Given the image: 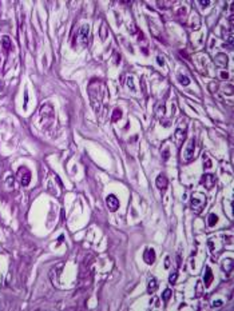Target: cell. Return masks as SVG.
Segmentation results:
<instances>
[{
  "mask_svg": "<svg viewBox=\"0 0 234 311\" xmlns=\"http://www.w3.org/2000/svg\"><path fill=\"white\" fill-rule=\"evenodd\" d=\"M206 204V196L201 192H194L191 195V208L195 212H201L203 207Z\"/></svg>",
  "mask_w": 234,
  "mask_h": 311,
  "instance_id": "obj_1",
  "label": "cell"
},
{
  "mask_svg": "<svg viewBox=\"0 0 234 311\" xmlns=\"http://www.w3.org/2000/svg\"><path fill=\"white\" fill-rule=\"evenodd\" d=\"M18 179L21 186H28L30 182H31V171L24 166L20 167L18 170Z\"/></svg>",
  "mask_w": 234,
  "mask_h": 311,
  "instance_id": "obj_2",
  "label": "cell"
},
{
  "mask_svg": "<svg viewBox=\"0 0 234 311\" xmlns=\"http://www.w3.org/2000/svg\"><path fill=\"white\" fill-rule=\"evenodd\" d=\"M201 184H202L205 188H207V190H211V188H214V186H215V178H214L213 175H210V174H206V175H203L202 179H201Z\"/></svg>",
  "mask_w": 234,
  "mask_h": 311,
  "instance_id": "obj_3",
  "label": "cell"
},
{
  "mask_svg": "<svg viewBox=\"0 0 234 311\" xmlns=\"http://www.w3.org/2000/svg\"><path fill=\"white\" fill-rule=\"evenodd\" d=\"M106 203H107V207H108V210L110 211H116L119 208V200H118V198L115 196V195H108L107 198H106Z\"/></svg>",
  "mask_w": 234,
  "mask_h": 311,
  "instance_id": "obj_4",
  "label": "cell"
},
{
  "mask_svg": "<svg viewBox=\"0 0 234 311\" xmlns=\"http://www.w3.org/2000/svg\"><path fill=\"white\" fill-rule=\"evenodd\" d=\"M195 146V140L194 139H190L189 140V144H187V148H186V151H185V159L189 162V160H191V158H193V154H194V147Z\"/></svg>",
  "mask_w": 234,
  "mask_h": 311,
  "instance_id": "obj_5",
  "label": "cell"
},
{
  "mask_svg": "<svg viewBox=\"0 0 234 311\" xmlns=\"http://www.w3.org/2000/svg\"><path fill=\"white\" fill-rule=\"evenodd\" d=\"M143 260L147 264H153V263L155 262V252H154L153 249H147L146 251L143 252Z\"/></svg>",
  "mask_w": 234,
  "mask_h": 311,
  "instance_id": "obj_6",
  "label": "cell"
},
{
  "mask_svg": "<svg viewBox=\"0 0 234 311\" xmlns=\"http://www.w3.org/2000/svg\"><path fill=\"white\" fill-rule=\"evenodd\" d=\"M167 178L164 176V175H158V178H157V180H155V184H157V187L159 188V190H166L167 188Z\"/></svg>",
  "mask_w": 234,
  "mask_h": 311,
  "instance_id": "obj_7",
  "label": "cell"
},
{
  "mask_svg": "<svg viewBox=\"0 0 234 311\" xmlns=\"http://www.w3.org/2000/svg\"><path fill=\"white\" fill-rule=\"evenodd\" d=\"M88 32H90V27L88 25H83L81 28V34H79V38H81L82 43L86 44L87 43V39H88Z\"/></svg>",
  "mask_w": 234,
  "mask_h": 311,
  "instance_id": "obj_8",
  "label": "cell"
},
{
  "mask_svg": "<svg viewBox=\"0 0 234 311\" xmlns=\"http://www.w3.org/2000/svg\"><path fill=\"white\" fill-rule=\"evenodd\" d=\"M222 270H224L226 274H230L231 270H233V259L231 258H227L222 262Z\"/></svg>",
  "mask_w": 234,
  "mask_h": 311,
  "instance_id": "obj_9",
  "label": "cell"
},
{
  "mask_svg": "<svg viewBox=\"0 0 234 311\" xmlns=\"http://www.w3.org/2000/svg\"><path fill=\"white\" fill-rule=\"evenodd\" d=\"M213 273H211V270L207 267L206 268V274H205V278H203V283L206 284V286H210L211 284V280H213Z\"/></svg>",
  "mask_w": 234,
  "mask_h": 311,
  "instance_id": "obj_10",
  "label": "cell"
},
{
  "mask_svg": "<svg viewBox=\"0 0 234 311\" xmlns=\"http://www.w3.org/2000/svg\"><path fill=\"white\" fill-rule=\"evenodd\" d=\"M157 287H158L157 279H155V278H150V280H149V286H147V291H149L150 294H153L154 291L157 290Z\"/></svg>",
  "mask_w": 234,
  "mask_h": 311,
  "instance_id": "obj_11",
  "label": "cell"
},
{
  "mask_svg": "<svg viewBox=\"0 0 234 311\" xmlns=\"http://www.w3.org/2000/svg\"><path fill=\"white\" fill-rule=\"evenodd\" d=\"M1 44H3V48L6 49V52H8L11 49V39L8 36H4L1 39Z\"/></svg>",
  "mask_w": 234,
  "mask_h": 311,
  "instance_id": "obj_12",
  "label": "cell"
},
{
  "mask_svg": "<svg viewBox=\"0 0 234 311\" xmlns=\"http://www.w3.org/2000/svg\"><path fill=\"white\" fill-rule=\"evenodd\" d=\"M217 222H218V216H217L215 214H210L209 215V222H207V224H209L210 227H214V226L217 224Z\"/></svg>",
  "mask_w": 234,
  "mask_h": 311,
  "instance_id": "obj_13",
  "label": "cell"
},
{
  "mask_svg": "<svg viewBox=\"0 0 234 311\" xmlns=\"http://www.w3.org/2000/svg\"><path fill=\"white\" fill-rule=\"evenodd\" d=\"M175 135H177V139H178L179 142H181V140H185V138H186V128L183 130V131H181V128H178V130H177V132H175Z\"/></svg>",
  "mask_w": 234,
  "mask_h": 311,
  "instance_id": "obj_14",
  "label": "cell"
},
{
  "mask_svg": "<svg viewBox=\"0 0 234 311\" xmlns=\"http://www.w3.org/2000/svg\"><path fill=\"white\" fill-rule=\"evenodd\" d=\"M171 295H173V292H171V290L170 288H167V290H164L163 291V294H162V299H163V302H166L167 303L169 302V299L171 298Z\"/></svg>",
  "mask_w": 234,
  "mask_h": 311,
  "instance_id": "obj_15",
  "label": "cell"
},
{
  "mask_svg": "<svg viewBox=\"0 0 234 311\" xmlns=\"http://www.w3.org/2000/svg\"><path fill=\"white\" fill-rule=\"evenodd\" d=\"M122 118V111L120 110H114V114H112V122H116V120H119V119Z\"/></svg>",
  "mask_w": 234,
  "mask_h": 311,
  "instance_id": "obj_16",
  "label": "cell"
},
{
  "mask_svg": "<svg viewBox=\"0 0 234 311\" xmlns=\"http://www.w3.org/2000/svg\"><path fill=\"white\" fill-rule=\"evenodd\" d=\"M178 79H179V83L183 84V86H187V84L190 83V80H189V78H187V76H182L181 75Z\"/></svg>",
  "mask_w": 234,
  "mask_h": 311,
  "instance_id": "obj_17",
  "label": "cell"
},
{
  "mask_svg": "<svg viewBox=\"0 0 234 311\" xmlns=\"http://www.w3.org/2000/svg\"><path fill=\"white\" fill-rule=\"evenodd\" d=\"M127 86L130 87V90L131 91H135V86H134V83H133V78H131V76L127 78Z\"/></svg>",
  "mask_w": 234,
  "mask_h": 311,
  "instance_id": "obj_18",
  "label": "cell"
},
{
  "mask_svg": "<svg viewBox=\"0 0 234 311\" xmlns=\"http://www.w3.org/2000/svg\"><path fill=\"white\" fill-rule=\"evenodd\" d=\"M177 278H178V273H174L173 275H170V278H169V282H170L171 284H174L175 282H177Z\"/></svg>",
  "mask_w": 234,
  "mask_h": 311,
  "instance_id": "obj_19",
  "label": "cell"
},
{
  "mask_svg": "<svg viewBox=\"0 0 234 311\" xmlns=\"http://www.w3.org/2000/svg\"><path fill=\"white\" fill-rule=\"evenodd\" d=\"M221 304H222V301H214V302H213V306H214V307H220Z\"/></svg>",
  "mask_w": 234,
  "mask_h": 311,
  "instance_id": "obj_20",
  "label": "cell"
},
{
  "mask_svg": "<svg viewBox=\"0 0 234 311\" xmlns=\"http://www.w3.org/2000/svg\"><path fill=\"white\" fill-rule=\"evenodd\" d=\"M199 3L202 4V5H209L210 1H209V0H202V1H199Z\"/></svg>",
  "mask_w": 234,
  "mask_h": 311,
  "instance_id": "obj_21",
  "label": "cell"
},
{
  "mask_svg": "<svg viewBox=\"0 0 234 311\" xmlns=\"http://www.w3.org/2000/svg\"><path fill=\"white\" fill-rule=\"evenodd\" d=\"M210 166H211V162H210V160H206V163H205V168H210Z\"/></svg>",
  "mask_w": 234,
  "mask_h": 311,
  "instance_id": "obj_22",
  "label": "cell"
},
{
  "mask_svg": "<svg viewBox=\"0 0 234 311\" xmlns=\"http://www.w3.org/2000/svg\"><path fill=\"white\" fill-rule=\"evenodd\" d=\"M169 266H170V259H169V258H166V264H164V267H166V268H169Z\"/></svg>",
  "mask_w": 234,
  "mask_h": 311,
  "instance_id": "obj_23",
  "label": "cell"
},
{
  "mask_svg": "<svg viewBox=\"0 0 234 311\" xmlns=\"http://www.w3.org/2000/svg\"><path fill=\"white\" fill-rule=\"evenodd\" d=\"M157 60H158V63H159V64H161V66H162V64H163V59H162V58H158Z\"/></svg>",
  "mask_w": 234,
  "mask_h": 311,
  "instance_id": "obj_24",
  "label": "cell"
},
{
  "mask_svg": "<svg viewBox=\"0 0 234 311\" xmlns=\"http://www.w3.org/2000/svg\"><path fill=\"white\" fill-rule=\"evenodd\" d=\"M221 76H222V78H227V73L226 72H222V73H221Z\"/></svg>",
  "mask_w": 234,
  "mask_h": 311,
  "instance_id": "obj_25",
  "label": "cell"
},
{
  "mask_svg": "<svg viewBox=\"0 0 234 311\" xmlns=\"http://www.w3.org/2000/svg\"><path fill=\"white\" fill-rule=\"evenodd\" d=\"M3 86H4L3 83H0V90H1V88H3Z\"/></svg>",
  "mask_w": 234,
  "mask_h": 311,
  "instance_id": "obj_26",
  "label": "cell"
}]
</instances>
